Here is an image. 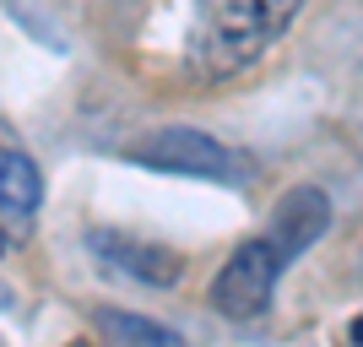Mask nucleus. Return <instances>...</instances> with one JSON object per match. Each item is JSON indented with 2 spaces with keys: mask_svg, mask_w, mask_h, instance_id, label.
I'll use <instances>...</instances> for the list:
<instances>
[{
  "mask_svg": "<svg viewBox=\"0 0 363 347\" xmlns=\"http://www.w3.org/2000/svg\"><path fill=\"white\" fill-rule=\"evenodd\" d=\"M92 326L108 347H184L179 331H168L157 320H141V315H125V309H98Z\"/></svg>",
  "mask_w": 363,
  "mask_h": 347,
  "instance_id": "nucleus-6",
  "label": "nucleus"
},
{
  "mask_svg": "<svg viewBox=\"0 0 363 347\" xmlns=\"http://www.w3.org/2000/svg\"><path fill=\"white\" fill-rule=\"evenodd\" d=\"M92 250L114 266V272H125V277H136V282H147V287H168V282H179V272H184V260H179V250H168V244H147V239H136V233H92Z\"/></svg>",
  "mask_w": 363,
  "mask_h": 347,
  "instance_id": "nucleus-5",
  "label": "nucleus"
},
{
  "mask_svg": "<svg viewBox=\"0 0 363 347\" xmlns=\"http://www.w3.org/2000/svg\"><path fill=\"white\" fill-rule=\"evenodd\" d=\"M6 299H11V293H6V287H0V304H6Z\"/></svg>",
  "mask_w": 363,
  "mask_h": 347,
  "instance_id": "nucleus-7",
  "label": "nucleus"
},
{
  "mask_svg": "<svg viewBox=\"0 0 363 347\" xmlns=\"http://www.w3.org/2000/svg\"><path fill=\"white\" fill-rule=\"evenodd\" d=\"M303 0H201L190 28V71L201 82H228L250 71L298 22Z\"/></svg>",
  "mask_w": 363,
  "mask_h": 347,
  "instance_id": "nucleus-2",
  "label": "nucleus"
},
{
  "mask_svg": "<svg viewBox=\"0 0 363 347\" xmlns=\"http://www.w3.org/2000/svg\"><path fill=\"white\" fill-rule=\"evenodd\" d=\"M325 223H331V201H325V190H315V184L288 190V196L277 201L266 233L244 239L239 250L228 255V266L217 272V282H212V304L223 309L228 320H255L260 309L272 304L282 272H288L293 260L325 233Z\"/></svg>",
  "mask_w": 363,
  "mask_h": 347,
  "instance_id": "nucleus-1",
  "label": "nucleus"
},
{
  "mask_svg": "<svg viewBox=\"0 0 363 347\" xmlns=\"http://www.w3.org/2000/svg\"><path fill=\"white\" fill-rule=\"evenodd\" d=\"M38 201H44L38 163H33L28 152H16V147H0V255L16 250V244L33 233Z\"/></svg>",
  "mask_w": 363,
  "mask_h": 347,
  "instance_id": "nucleus-4",
  "label": "nucleus"
},
{
  "mask_svg": "<svg viewBox=\"0 0 363 347\" xmlns=\"http://www.w3.org/2000/svg\"><path fill=\"white\" fill-rule=\"evenodd\" d=\"M125 158L141 168H157V174H184V180H217V184L250 180V158H239L233 147H223L217 136H206L196 125H168L157 136L136 141Z\"/></svg>",
  "mask_w": 363,
  "mask_h": 347,
  "instance_id": "nucleus-3",
  "label": "nucleus"
}]
</instances>
